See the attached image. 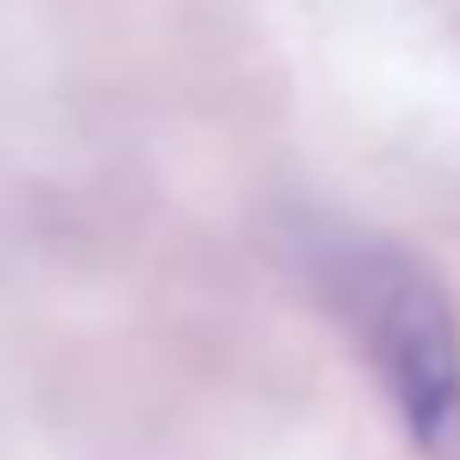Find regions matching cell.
I'll list each match as a JSON object with an SVG mask.
<instances>
[{
    "label": "cell",
    "mask_w": 460,
    "mask_h": 460,
    "mask_svg": "<svg viewBox=\"0 0 460 460\" xmlns=\"http://www.w3.org/2000/svg\"><path fill=\"white\" fill-rule=\"evenodd\" d=\"M296 271L378 378L410 447L441 460L460 441V315L441 278L397 240L334 221L296 234Z\"/></svg>",
    "instance_id": "obj_1"
}]
</instances>
